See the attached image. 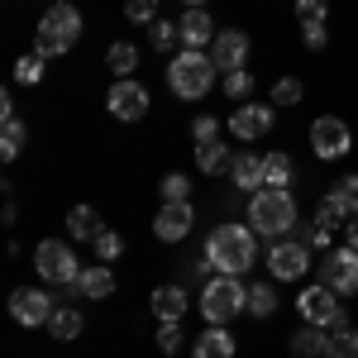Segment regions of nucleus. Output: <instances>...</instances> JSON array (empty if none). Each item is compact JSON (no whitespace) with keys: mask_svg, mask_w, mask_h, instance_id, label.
I'll list each match as a JSON object with an SVG mask.
<instances>
[{"mask_svg":"<svg viewBox=\"0 0 358 358\" xmlns=\"http://www.w3.org/2000/svg\"><path fill=\"white\" fill-rule=\"evenodd\" d=\"M206 263L224 277H244L258 263V234L248 224H215L206 234Z\"/></svg>","mask_w":358,"mask_h":358,"instance_id":"f257e3e1","label":"nucleus"},{"mask_svg":"<svg viewBox=\"0 0 358 358\" xmlns=\"http://www.w3.org/2000/svg\"><path fill=\"white\" fill-rule=\"evenodd\" d=\"M296 201L292 192H273V187H263V192L248 196V229L258 234V239H287L292 229H296Z\"/></svg>","mask_w":358,"mask_h":358,"instance_id":"f03ea898","label":"nucleus"},{"mask_svg":"<svg viewBox=\"0 0 358 358\" xmlns=\"http://www.w3.org/2000/svg\"><path fill=\"white\" fill-rule=\"evenodd\" d=\"M215 57L201 53V48H182V53L167 62V86H172V96H182V101H201L210 86H215Z\"/></svg>","mask_w":358,"mask_h":358,"instance_id":"7ed1b4c3","label":"nucleus"},{"mask_svg":"<svg viewBox=\"0 0 358 358\" xmlns=\"http://www.w3.org/2000/svg\"><path fill=\"white\" fill-rule=\"evenodd\" d=\"M77 38H82V10L77 5H48V15L34 29V53L62 57L67 48H77Z\"/></svg>","mask_w":358,"mask_h":358,"instance_id":"20e7f679","label":"nucleus"},{"mask_svg":"<svg viewBox=\"0 0 358 358\" xmlns=\"http://www.w3.org/2000/svg\"><path fill=\"white\" fill-rule=\"evenodd\" d=\"M239 310H248V287L239 277H206V287H201V315H206V325H229Z\"/></svg>","mask_w":358,"mask_h":358,"instance_id":"39448f33","label":"nucleus"},{"mask_svg":"<svg viewBox=\"0 0 358 358\" xmlns=\"http://www.w3.org/2000/svg\"><path fill=\"white\" fill-rule=\"evenodd\" d=\"M34 273L43 277L48 287H77L82 263H77V253H72L67 239H43V244L34 248Z\"/></svg>","mask_w":358,"mask_h":358,"instance_id":"423d86ee","label":"nucleus"},{"mask_svg":"<svg viewBox=\"0 0 358 358\" xmlns=\"http://www.w3.org/2000/svg\"><path fill=\"white\" fill-rule=\"evenodd\" d=\"M296 310H301L306 325H325L330 334L349 330V310H344V301H339V292H330L325 282L306 287L301 296H296Z\"/></svg>","mask_w":358,"mask_h":358,"instance_id":"0eeeda50","label":"nucleus"},{"mask_svg":"<svg viewBox=\"0 0 358 358\" xmlns=\"http://www.w3.org/2000/svg\"><path fill=\"white\" fill-rule=\"evenodd\" d=\"M310 148H315V158H325V163L349 158V153H354V129H349L339 115H320V120L310 124Z\"/></svg>","mask_w":358,"mask_h":358,"instance_id":"6e6552de","label":"nucleus"},{"mask_svg":"<svg viewBox=\"0 0 358 358\" xmlns=\"http://www.w3.org/2000/svg\"><path fill=\"white\" fill-rule=\"evenodd\" d=\"M268 273L277 282H296V277L310 273V248L296 239V234H287V239H273L268 244Z\"/></svg>","mask_w":358,"mask_h":358,"instance_id":"1a4fd4ad","label":"nucleus"},{"mask_svg":"<svg viewBox=\"0 0 358 358\" xmlns=\"http://www.w3.org/2000/svg\"><path fill=\"white\" fill-rule=\"evenodd\" d=\"M320 282L339 296H358V248H330L320 258Z\"/></svg>","mask_w":358,"mask_h":358,"instance_id":"9d476101","label":"nucleus"},{"mask_svg":"<svg viewBox=\"0 0 358 358\" xmlns=\"http://www.w3.org/2000/svg\"><path fill=\"white\" fill-rule=\"evenodd\" d=\"M53 310H57V301L43 292V287H20V292H10V315H15V325H24V330L48 325Z\"/></svg>","mask_w":358,"mask_h":358,"instance_id":"9b49d317","label":"nucleus"},{"mask_svg":"<svg viewBox=\"0 0 358 358\" xmlns=\"http://www.w3.org/2000/svg\"><path fill=\"white\" fill-rule=\"evenodd\" d=\"M273 124H277V106H258V101H244L229 115V134L244 138V143H258L263 134H273Z\"/></svg>","mask_w":358,"mask_h":358,"instance_id":"f8f14e48","label":"nucleus"},{"mask_svg":"<svg viewBox=\"0 0 358 358\" xmlns=\"http://www.w3.org/2000/svg\"><path fill=\"white\" fill-rule=\"evenodd\" d=\"M106 110H110L115 120H124V124L143 120V115H148V86H138L134 77L115 82V86H110V96H106Z\"/></svg>","mask_w":358,"mask_h":358,"instance_id":"ddd939ff","label":"nucleus"},{"mask_svg":"<svg viewBox=\"0 0 358 358\" xmlns=\"http://www.w3.org/2000/svg\"><path fill=\"white\" fill-rule=\"evenodd\" d=\"M192 224H196L192 201H163V210L153 215V234H158L163 244H182V239L192 234Z\"/></svg>","mask_w":358,"mask_h":358,"instance_id":"4468645a","label":"nucleus"},{"mask_svg":"<svg viewBox=\"0 0 358 358\" xmlns=\"http://www.w3.org/2000/svg\"><path fill=\"white\" fill-rule=\"evenodd\" d=\"M210 57H215L220 72H239V67L248 62V34H239V29H220L215 43H210Z\"/></svg>","mask_w":358,"mask_h":358,"instance_id":"2eb2a0df","label":"nucleus"},{"mask_svg":"<svg viewBox=\"0 0 358 358\" xmlns=\"http://www.w3.org/2000/svg\"><path fill=\"white\" fill-rule=\"evenodd\" d=\"M177 29H182V48H201V53H210V43H215V34H220V24H215L206 10H182Z\"/></svg>","mask_w":358,"mask_h":358,"instance_id":"dca6fc26","label":"nucleus"},{"mask_svg":"<svg viewBox=\"0 0 358 358\" xmlns=\"http://www.w3.org/2000/svg\"><path fill=\"white\" fill-rule=\"evenodd\" d=\"M72 292L86 296V301H106V296H115L110 263H91V268H82V277H77V287H72Z\"/></svg>","mask_w":358,"mask_h":358,"instance_id":"f3484780","label":"nucleus"},{"mask_svg":"<svg viewBox=\"0 0 358 358\" xmlns=\"http://www.w3.org/2000/svg\"><path fill=\"white\" fill-rule=\"evenodd\" d=\"M229 182L234 192H263V158L258 153H234V167H229Z\"/></svg>","mask_w":358,"mask_h":358,"instance_id":"a211bd4d","label":"nucleus"},{"mask_svg":"<svg viewBox=\"0 0 358 358\" xmlns=\"http://www.w3.org/2000/svg\"><path fill=\"white\" fill-rule=\"evenodd\" d=\"M153 315L158 320H182L187 315V282H163L153 292Z\"/></svg>","mask_w":358,"mask_h":358,"instance_id":"6ab92c4d","label":"nucleus"},{"mask_svg":"<svg viewBox=\"0 0 358 358\" xmlns=\"http://www.w3.org/2000/svg\"><path fill=\"white\" fill-rule=\"evenodd\" d=\"M292 354L296 358H330V334H325V325H301V330L292 334Z\"/></svg>","mask_w":358,"mask_h":358,"instance_id":"aec40b11","label":"nucleus"},{"mask_svg":"<svg viewBox=\"0 0 358 358\" xmlns=\"http://www.w3.org/2000/svg\"><path fill=\"white\" fill-rule=\"evenodd\" d=\"M196 358H234V334L224 330V325H210V330L196 339Z\"/></svg>","mask_w":358,"mask_h":358,"instance_id":"412c9836","label":"nucleus"},{"mask_svg":"<svg viewBox=\"0 0 358 358\" xmlns=\"http://www.w3.org/2000/svg\"><path fill=\"white\" fill-rule=\"evenodd\" d=\"M196 167H201L206 177H220V172L234 167V153L224 148L220 138H215V143H196Z\"/></svg>","mask_w":358,"mask_h":358,"instance_id":"4be33fe9","label":"nucleus"},{"mask_svg":"<svg viewBox=\"0 0 358 358\" xmlns=\"http://www.w3.org/2000/svg\"><path fill=\"white\" fill-rule=\"evenodd\" d=\"M292 182H296V167H292V158H287V153H268V158H263V187L287 192Z\"/></svg>","mask_w":358,"mask_h":358,"instance_id":"5701e85b","label":"nucleus"},{"mask_svg":"<svg viewBox=\"0 0 358 358\" xmlns=\"http://www.w3.org/2000/svg\"><path fill=\"white\" fill-rule=\"evenodd\" d=\"M82 310H72V306H57L53 310V320H48V334H53V339H62V344H72V339H77V334H82Z\"/></svg>","mask_w":358,"mask_h":358,"instance_id":"b1692460","label":"nucleus"},{"mask_svg":"<svg viewBox=\"0 0 358 358\" xmlns=\"http://www.w3.org/2000/svg\"><path fill=\"white\" fill-rule=\"evenodd\" d=\"M24 143H29L24 120H20V115H15V120H5V129H0V158H5V163H15V158L24 153Z\"/></svg>","mask_w":358,"mask_h":358,"instance_id":"393cba45","label":"nucleus"},{"mask_svg":"<svg viewBox=\"0 0 358 358\" xmlns=\"http://www.w3.org/2000/svg\"><path fill=\"white\" fill-rule=\"evenodd\" d=\"M106 67L115 72V82H124V77H134V67H138V48L134 43H110V53H106Z\"/></svg>","mask_w":358,"mask_h":358,"instance_id":"a878e982","label":"nucleus"},{"mask_svg":"<svg viewBox=\"0 0 358 358\" xmlns=\"http://www.w3.org/2000/svg\"><path fill=\"white\" fill-rule=\"evenodd\" d=\"M67 234H72V239H96V234H101L96 210H91V206H72V210H67Z\"/></svg>","mask_w":358,"mask_h":358,"instance_id":"bb28decb","label":"nucleus"},{"mask_svg":"<svg viewBox=\"0 0 358 358\" xmlns=\"http://www.w3.org/2000/svg\"><path fill=\"white\" fill-rule=\"evenodd\" d=\"M273 310H277V287H273V282H258V287H248V315L268 320Z\"/></svg>","mask_w":358,"mask_h":358,"instance_id":"cd10ccee","label":"nucleus"},{"mask_svg":"<svg viewBox=\"0 0 358 358\" xmlns=\"http://www.w3.org/2000/svg\"><path fill=\"white\" fill-rule=\"evenodd\" d=\"M292 234H296L306 248H320V253H330V248H334V234H330V229H320L315 220H296V229H292Z\"/></svg>","mask_w":358,"mask_h":358,"instance_id":"c85d7f7f","label":"nucleus"},{"mask_svg":"<svg viewBox=\"0 0 358 358\" xmlns=\"http://www.w3.org/2000/svg\"><path fill=\"white\" fill-rule=\"evenodd\" d=\"M148 43H153L158 53H172V48L182 43V29L172 24V20H153V24H148Z\"/></svg>","mask_w":358,"mask_h":358,"instance_id":"c756f323","label":"nucleus"},{"mask_svg":"<svg viewBox=\"0 0 358 358\" xmlns=\"http://www.w3.org/2000/svg\"><path fill=\"white\" fill-rule=\"evenodd\" d=\"M315 224H320V229H344V224H349V215H344V206H339V201H334V196H325V201H320V206H315Z\"/></svg>","mask_w":358,"mask_h":358,"instance_id":"7c9ffc66","label":"nucleus"},{"mask_svg":"<svg viewBox=\"0 0 358 358\" xmlns=\"http://www.w3.org/2000/svg\"><path fill=\"white\" fill-rule=\"evenodd\" d=\"M91 248H96V258H101V263H115V258L124 253V239H120L115 229H106V224H101V234L91 239Z\"/></svg>","mask_w":358,"mask_h":358,"instance_id":"2f4dec72","label":"nucleus"},{"mask_svg":"<svg viewBox=\"0 0 358 358\" xmlns=\"http://www.w3.org/2000/svg\"><path fill=\"white\" fill-rule=\"evenodd\" d=\"M220 86H224V96H229V101H239V106L253 96V77H248V67H239V72H224Z\"/></svg>","mask_w":358,"mask_h":358,"instance_id":"473e14b6","label":"nucleus"},{"mask_svg":"<svg viewBox=\"0 0 358 358\" xmlns=\"http://www.w3.org/2000/svg\"><path fill=\"white\" fill-rule=\"evenodd\" d=\"M43 77V53H24L20 62H15V82L20 86H34Z\"/></svg>","mask_w":358,"mask_h":358,"instance_id":"72a5a7b5","label":"nucleus"},{"mask_svg":"<svg viewBox=\"0 0 358 358\" xmlns=\"http://www.w3.org/2000/svg\"><path fill=\"white\" fill-rule=\"evenodd\" d=\"M330 196L344 206V215H358V172H354V177H344V182H334Z\"/></svg>","mask_w":358,"mask_h":358,"instance_id":"f704fd0d","label":"nucleus"},{"mask_svg":"<svg viewBox=\"0 0 358 358\" xmlns=\"http://www.w3.org/2000/svg\"><path fill=\"white\" fill-rule=\"evenodd\" d=\"M158 192H163V201H192V182L182 172H167L163 182H158Z\"/></svg>","mask_w":358,"mask_h":358,"instance_id":"c9c22d12","label":"nucleus"},{"mask_svg":"<svg viewBox=\"0 0 358 358\" xmlns=\"http://www.w3.org/2000/svg\"><path fill=\"white\" fill-rule=\"evenodd\" d=\"M301 96H306V86L296 82V77H282V82L273 86V106H301Z\"/></svg>","mask_w":358,"mask_h":358,"instance_id":"e433bc0d","label":"nucleus"},{"mask_svg":"<svg viewBox=\"0 0 358 358\" xmlns=\"http://www.w3.org/2000/svg\"><path fill=\"white\" fill-rule=\"evenodd\" d=\"M124 20L129 24H153L158 20V0H124Z\"/></svg>","mask_w":358,"mask_h":358,"instance_id":"4c0bfd02","label":"nucleus"},{"mask_svg":"<svg viewBox=\"0 0 358 358\" xmlns=\"http://www.w3.org/2000/svg\"><path fill=\"white\" fill-rule=\"evenodd\" d=\"M330 358H358V330L349 325V330L330 334Z\"/></svg>","mask_w":358,"mask_h":358,"instance_id":"58836bf2","label":"nucleus"},{"mask_svg":"<svg viewBox=\"0 0 358 358\" xmlns=\"http://www.w3.org/2000/svg\"><path fill=\"white\" fill-rule=\"evenodd\" d=\"M192 138L196 143H215V138H220V120H215V115H196L192 120Z\"/></svg>","mask_w":358,"mask_h":358,"instance_id":"ea45409f","label":"nucleus"},{"mask_svg":"<svg viewBox=\"0 0 358 358\" xmlns=\"http://www.w3.org/2000/svg\"><path fill=\"white\" fill-rule=\"evenodd\" d=\"M177 344H182V320H158V349L177 354Z\"/></svg>","mask_w":358,"mask_h":358,"instance_id":"a19ab883","label":"nucleus"},{"mask_svg":"<svg viewBox=\"0 0 358 358\" xmlns=\"http://www.w3.org/2000/svg\"><path fill=\"white\" fill-rule=\"evenodd\" d=\"M325 0H296V20H301V29L306 24H325Z\"/></svg>","mask_w":358,"mask_h":358,"instance_id":"79ce46f5","label":"nucleus"},{"mask_svg":"<svg viewBox=\"0 0 358 358\" xmlns=\"http://www.w3.org/2000/svg\"><path fill=\"white\" fill-rule=\"evenodd\" d=\"M301 38H306V48H310V53H320V48L330 43V29H325V24H306Z\"/></svg>","mask_w":358,"mask_h":358,"instance_id":"37998d69","label":"nucleus"},{"mask_svg":"<svg viewBox=\"0 0 358 358\" xmlns=\"http://www.w3.org/2000/svg\"><path fill=\"white\" fill-rule=\"evenodd\" d=\"M344 244L358 248V215H349V224H344Z\"/></svg>","mask_w":358,"mask_h":358,"instance_id":"c03bdc74","label":"nucleus"},{"mask_svg":"<svg viewBox=\"0 0 358 358\" xmlns=\"http://www.w3.org/2000/svg\"><path fill=\"white\" fill-rule=\"evenodd\" d=\"M182 5H187V10H206V0H182Z\"/></svg>","mask_w":358,"mask_h":358,"instance_id":"a18cd8bd","label":"nucleus"},{"mask_svg":"<svg viewBox=\"0 0 358 358\" xmlns=\"http://www.w3.org/2000/svg\"><path fill=\"white\" fill-rule=\"evenodd\" d=\"M320 358H325V354H320Z\"/></svg>","mask_w":358,"mask_h":358,"instance_id":"49530a36","label":"nucleus"}]
</instances>
